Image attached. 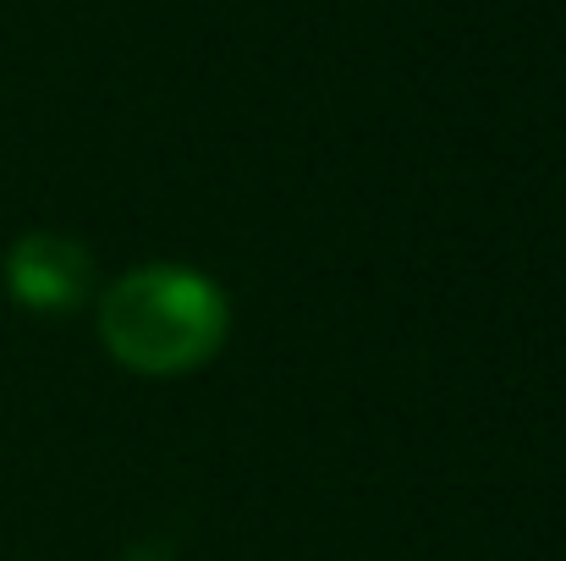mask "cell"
Masks as SVG:
<instances>
[{
    "mask_svg": "<svg viewBox=\"0 0 566 561\" xmlns=\"http://www.w3.org/2000/svg\"><path fill=\"white\" fill-rule=\"evenodd\" d=\"M214 331H220L214 292L192 276H177V270L133 276L105 309L111 347L138 370H182L209 353Z\"/></svg>",
    "mask_w": 566,
    "mask_h": 561,
    "instance_id": "cell-1",
    "label": "cell"
},
{
    "mask_svg": "<svg viewBox=\"0 0 566 561\" xmlns=\"http://www.w3.org/2000/svg\"><path fill=\"white\" fill-rule=\"evenodd\" d=\"M17 276H22V298L28 303H66V298H77V276H83V264H77V253L66 259H17Z\"/></svg>",
    "mask_w": 566,
    "mask_h": 561,
    "instance_id": "cell-2",
    "label": "cell"
}]
</instances>
